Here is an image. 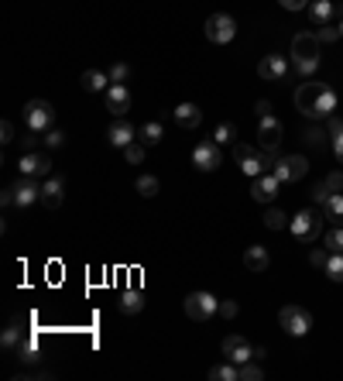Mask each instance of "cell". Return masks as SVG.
Segmentation results:
<instances>
[{
  "label": "cell",
  "instance_id": "obj_9",
  "mask_svg": "<svg viewBox=\"0 0 343 381\" xmlns=\"http://www.w3.org/2000/svg\"><path fill=\"white\" fill-rule=\"evenodd\" d=\"M233 35H237V21L230 14H209L206 18V38L213 45H227V42H233Z\"/></svg>",
  "mask_w": 343,
  "mask_h": 381
},
{
  "label": "cell",
  "instance_id": "obj_40",
  "mask_svg": "<svg viewBox=\"0 0 343 381\" xmlns=\"http://www.w3.org/2000/svg\"><path fill=\"white\" fill-rule=\"evenodd\" d=\"M45 145H49V148H62V145H66V134H62L59 127H52V131H45Z\"/></svg>",
  "mask_w": 343,
  "mask_h": 381
},
{
  "label": "cell",
  "instance_id": "obj_48",
  "mask_svg": "<svg viewBox=\"0 0 343 381\" xmlns=\"http://www.w3.org/2000/svg\"><path fill=\"white\" fill-rule=\"evenodd\" d=\"M329 196H333V193H326L322 186H316V189H312V203H316V206H322V203H326Z\"/></svg>",
  "mask_w": 343,
  "mask_h": 381
},
{
  "label": "cell",
  "instance_id": "obj_24",
  "mask_svg": "<svg viewBox=\"0 0 343 381\" xmlns=\"http://www.w3.org/2000/svg\"><path fill=\"white\" fill-rule=\"evenodd\" d=\"M322 217H326L333 227H343V196H340V193H333V196L322 203Z\"/></svg>",
  "mask_w": 343,
  "mask_h": 381
},
{
  "label": "cell",
  "instance_id": "obj_18",
  "mask_svg": "<svg viewBox=\"0 0 343 381\" xmlns=\"http://www.w3.org/2000/svg\"><path fill=\"white\" fill-rule=\"evenodd\" d=\"M62 193H66V179H62V175H49V179L42 182V203H45L49 210H59V206H62Z\"/></svg>",
  "mask_w": 343,
  "mask_h": 381
},
{
  "label": "cell",
  "instance_id": "obj_30",
  "mask_svg": "<svg viewBox=\"0 0 343 381\" xmlns=\"http://www.w3.org/2000/svg\"><path fill=\"white\" fill-rule=\"evenodd\" d=\"M14 354H18L25 364H35V360H38V343H35L31 336H25V340L18 343V350H14Z\"/></svg>",
  "mask_w": 343,
  "mask_h": 381
},
{
  "label": "cell",
  "instance_id": "obj_31",
  "mask_svg": "<svg viewBox=\"0 0 343 381\" xmlns=\"http://www.w3.org/2000/svg\"><path fill=\"white\" fill-rule=\"evenodd\" d=\"M233 138H237V127H233L230 121L216 124V131H213V141H216V145H233Z\"/></svg>",
  "mask_w": 343,
  "mask_h": 381
},
{
  "label": "cell",
  "instance_id": "obj_22",
  "mask_svg": "<svg viewBox=\"0 0 343 381\" xmlns=\"http://www.w3.org/2000/svg\"><path fill=\"white\" fill-rule=\"evenodd\" d=\"M117 306H120V312H124V316H138V312L144 309V295H141L138 288H124V292H120V299H117Z\"/></svg>",
  "mask_w": 343,
  "mask_h": 381
},
{
  "label": "cell",
  "instance_id": "obj_11",
  "mask_svg": "<svg viewBox=\"0 0 343 381\" xmlns=\"http://www.w3.org/2000/svg\"><path fill=\"white\" fill-rule=\"evenodd\" d=\"M220 347H223V357H227V360H233L237 367H240L244 360H254V347H251V343H247L240 333L223 336V343H220Z\"/></svg>",
  "mask_w": 343,
  "mask_h": 381
},
{
  "label": "cell",
  "instance_id": "obj_15",
  "mask_svg": "<svg viewBox=\"0 0 343 381\" xmlns=\"http://www.w3.org/2000/svg\"><path fill=\"white\" fill-rule=\"evenodd\" d=\"M103 97H107V110H110L114 117H124V114L131 110V90H127L124 83H110V90H107Z\"/></svg>",
  "mask_w": 343,
  "mask_h": 381
},
{
  "label": "cell",
  "instance_id": "obj_20",
  "mask_svg": "<svg viewBox=\"0 0 343 381\" xmlns=\"http://www.w3.org/2000/svg\"><path fill=\"white\" fill-rule=\"evenodd\" d=\"M134 138H138V131H134L127 121H120V117H117V121L110 124V131H107V141H110L114 148H127V145H134Z\"/></svg>",
  "mask_w": 343,
  "mask_h": 381
},
{
  "label": "cell",
  "instance_id": "obj_43",
  "mask_svg": "<svg viewBox=\"0 0 343 381\" xmlns=\"http://www.w3.org/2000/svg\"><path fill=\"white\" fill-rule=\"evenodd\" d=\"M326 134H329V138H336V134H343V117H336V114H329V117H326Z\"/></svg>",
  "mask_w": 343,
  "mask_h": 381
},
{
  "label": "cell",
  "instance_id": "obj_38",
  "mask_svg": "<svg viewBox=\"0 0 343 381\" xmlns=\"http://www.w3.org/2000/svg\"><path fill=\"white\" fill-rule=\"evenodd\" d=\"M319 186H322L326 193H343V172H329Z\"/></svg>",
  "mask_w": 343,
  "mask_h": 381
},
{
  "label": "cell",
  "instance_id": "obj_3",
  "mask_svg": "<svg viewBox=\"0 0 343 381\" xmlns=\"http://www.w3.org/2000/svg\"><path fill=\"white\" fill-rule=\"evenodd\" d=\"M233 158L240 162V169H244V175H261V172H268V165H275V158L268 155V151H254L251 145H240V141H233Z\"/></svg>",
  "mask_w": 343,
  "mask_h": 381
},
{
  "label": "cell",
  "instance_id": "obj_50",
  "mask_svg": "<svg viewBox=\"0 0 343 381\" xmlns=\"http://www.w3.org/2000/svg\"><path fill=\"white\" fill-rule=\"evenodd\" d=\"M333 151H336V162L343 165V134H336V138H333Z\"/></svg>",
  "mask_w": 343,
  "mask_h": 381
},
{
  "label": "cell",
  "instance_id": "obj_7",
  "mask_svg": "<svg viewBox=\"0 0 343 381\" xmlns=\"http://www.w3.org/2000/svg\"><path fill=\"white\" fill-rule=\"evenodd\" d=\"M52 121H55V110H52V103L49 100H28V107H25V124L31 127V131H52Z\"/></svg>",
  "mask_w": 343,
  "mask_h": 381
},
{
  "label": "cell",
  "instance_id": "obj_44",
  "mask_svg": "<svg viewBox=\"0 0 343 381\" xmlns=\"http://www.w3.org/2000/svg\"><path fill=\"white\" fill-rule=\"evenodd\" d=\"M216 316L233 319V316H237V302H233V299H223V302H220V309H216Z\"/></svg>",
  "mask_w": 343,
  "mask_h": 381
},
{
  "label": "cell",
  "instance_id": "obj_47",
  "mask_svg": "<svg viewBox=\"0 0 343 381\" xmlns=\"http://www.w3.org/2000/svg\"><path fill=\"white\" fill-rule=\"evenodd\" d=\"M254 114H257V121H261V117H271V103H268V100H257V103H254Z\"/></svg>",
  "mask_w": 343,
  "mask_h": 381
},
{
  "label": "cell",
  "instance_id": "obj_19",
  "mask_svg": "<svg viewBox=\"0 0 343 381\" xmlns=\"http://www.w3.org/2000/svg\"><path fill=\"white\" fill-rule=\"evenodd\" d=\"M172 117H175V124H179L182 131H192V127L203 124V110H199L196 103H179V107L172 110Z\"/></svg>",
  "mask_w": 343,
  "mask_h": 381
},
{
  "label": "cell",
  "instance_id": "obj_35",
  "mask_svg": "<svg viewBox=\"0 0 343 381\" xmlns=\"http://www.w3.org/2000/svg\"><path fill=\"white\" fill-rule=\"evenodd\" d=\"M322 247L326 251H343V227H329L326 237H322Z\"/></svg>",
  "mask_w": 343,
  "mask_h": 381
},
{
  "label": "cell",
  "instance_id": "obj_2",
  "mask_svg": "<svg viewBox=\"0 0 343 381\" xmlns=\"http://www.w3.org/2000/svg\"><path fill=\"white\" fill-rule=\"evenodd\" d=\"M319 35L316 32H298L295 38H292V66H295V73L298 76H312L316 69H319Z\"/></svg>",
  "mask_w": 343,
  "mask_h": 381
},
{
  "label": "cell",
  "instance_id": "obj_1",
  "mask_svg": "<svg viewBox=\"0 0 343 381\" xmlns=\"http://www.w3.org/2000/svg\"><path fill=\"white\" fill-rule=\"evenodd\" d=\"M295 107H298L305 117H329V114L336 110V93H333L326 83L309 79V83H302V86L295 90Z\"/></svg>",
  "mask_w": 343,
  "mask_h": 381
},
{
  "label": "cell",
  "instance_id": "obj_46",
  "mask_svg": "<svg viewBox=\"0 0 343 381\" xmlns=\"http://www.w3.org/2000/svg\"><path fill=\"white\" fill-rule=\"evenodd\" d=\"M0 134H4L0 141H4V145H11V141H14V124H11V121H4V124H0Z\"/></svg>",
  "mask_w": 343,
  "mask_h": 381
},
{
  "label": "cell",
  "instance_id": "obj_36",
  "mask_svg": "<svg viewBox=\"0 0 343 381\" xmlns=\"http://www.w3.org/2000/svg\"><path fill=\"white\" fill-rule=\"evenodd\" d=\"M316 35H319V42H322V45H333L336 38H343V32H340V25H336V28H333V25H322V28H319Z\"/></svg>",
  "mask_w": 343,
  "mask_h": 381
},
{
  "label": "cell",
  "instance_id": "obj_33",
  "mask_svg": "<svg viewBox=\"0 0 343 381\" xmlns=\"http://www.w3.org/2000/svg\"><path fill=\"white\" fill-rule=\"evenodd\" d=\"M261 378H264L261 360H244L240 364V381H261Z\"/></svg>",
  "mask_w": 343,
  "mask_h": 381
},
{
  "label": "cell",
  "instance_id": "obj_25",
  "mask_svg": "<svg viewBox=\"0 0 343 381\" xmlns=\"http://www.w3.org/2000/svg\"><path fill=\"white\" fill-rule=\"evenodd\" d=\"M107 83H110V76H103L100 69H86L83 73V90H90V93H107L110 90Z\"/></svg>",
  "mask_w": 343,
  "mask_h": 381
},
{
  "label": "cell",
  "instance_id": "obj_49",
  "mask_svg": "<svg viewBox=\"0 0 343 381\" xmlns=\"http://www.w3.org/2000/svg\"><path fill=\"white\" fill-rule=\"evenodd\" d=\"M305 141H309V145H322V131H319V127H309V131H305Z\"/></svg>",
  "mask_w": 343,
  "mask_h": 381
},
{
  "label": "cell",
  "instance_id": "obj_8",
  "mask_svg": "<svg viewBox=\"0 0 343 381\" xmlns=\"http://www.w3.org/2000/svg\"><path fill=\"white\" fill-rule=\"evenodd\" d=\"M281 134H285V127H281L278 117H261V124H257V148L275 158L278 145H281Z\"/></svg>",
  "mask_w": 343,
  "mask_h": 381
},
{
  "label": "cell",
  "instance_id": "obj_34",
  "mask_svg": "<svg viewBox=\"0 0 343 381\" xmlns=\"http://www.w3.org/2000/svg\"><path fill=\"white\" fill-rule=\"evenodd\" d=\"M25 336H21V330H18V323H11L4 333H0V343H4V350H18V343H21Z\"/></svg>",
  "mask_w": 343,
  "mask_h": 381
},
{
  "label": "cell",
  "instance_id": "obj_27",
  "mask_svg": "<svg viewBox=\"0 0 343 381\" xmlns=\"http://www.w3.org/2000/svg\"><path fill=\"white\" fill-rule=\"evenodd\" d=\"M134 189H138L144 199H151V196H158V193H162V182H158V175H148V172H144V175H138Z\"/></svg>",
  "mask_w": 343,
  "mask_h": 381
},
{
  "label": "cell",
  "instance_id": "obj_6",
  "mask_svg": "<svg viewBox=\"0 0 343 381\" xmlns=\"http://www.w3.org/2000/svg\"><path fill=\"white\" fill-rule=\"evenodd\" d=\"M278 323H281L285 333H292V336H305V333L312 330V312L302 309V306H281Z\"/></svg>",
  "mask_w": 343,
  "mask_h": 381
},
{
  "label": "cell",
  "instance_id": "obj_26",
  "mask_svg": "<svg viewBox=\"0 0 343 381\" xmlns=\"http://www.w3.org/2000/svg\"><path fill=\"white\" fill-rule=\"evenodd\" d=\"M209 378L213 381H240V367L233 360H223V364H213L209 367Z\"/></svg>",
  "mask_w": 343,
  "mask_h": 381
},
{
  "label": "cell",
  "instance_id": "obj_28",
  "mask_svg": "<svg viewBox=\"0 0 343 381\" xmlns=\"http://www.w3.org/2000/svg\"><path fill=\"white\" fill-rule=\"evenodd\" d=\"M141 145H158L162 138H165V131H162V124L158 121H148V124H141Z\"/></svg>",
  "mask_w": 343,
  "mask_h": 381
},
{
  "label": "cell",
  "instance_id": "obj_4",
  "mask_svg": "<svg viewBox=\"0 0 343 381\" xmlns=\"http://www.w3.org/2000/svg\"><path fill=\"white\" fill-rule=\"evenodd\" d=\"M322 220H326V217H319L316 210H298V213L288 220V230H292L298 241L312 244V241L322 234Z\"/></svg>",
  "mask_w": 343,
  "mask_h": 381
},
{
  "label": "cell",
  "instance_id": "obj_37",
  "mask_svg": "<svg viewBox=\"0 0 343 381\" xmlns=\"http://www.w3.org/2000/svg\"><path fill=\"white\" fill-rule=\"evenodd\" d=\"M124 158H127V165H141V162H144V145H138V141L127 145V148H124Z\"/></svg>",
  "mask_w": 343,
  "mask_h": 381
},
{
  "label": "cell",
  "instance_id": "obj_21",
  "mask_svg": "<svg viewBox=\"0 0 343 381\" xmlns=\"http://www.w3.org/2000/svg\"><path fill=\"white\" fill-rule=\"evenodd\" d=\"M268 265H271V254H268V247H261V244H251V247L244 251V268H247V271H268Z\"/></svg>",
  "mask_w": 343,
  "mask_h": 381
},
{
  "label": "cell",
  "instance_id": "obj_12",
  "mask_svg": "<svg viewBox=\"0 0 343 381\" xmlns=\"http://www.w3.org/2000/svg\"><path fill=\"white\" fill-rule=\"evenodd\" d=\"M278 186H281V179H278L275 172H261V175L251 179V196H254L257 203H271V199L278 196Z\"/></svg>",
  "mask_w": 343,
  "mask_h": 381
},
{
  "label": "cell",
  "instance_id": "obj_5",
  "mask_svg": "<svg viewBox=\"0 0 343 381\" xmlns=\"http://www.w3.org/2000/svg\"><path fill=\"white\" fill-rule=\"evenodd\" d=\"M182 309H186V316H189V319L203 323V319H213V316H216L220 299H213L209 292H189V295H186V302H182Z\"/></svg>",
  "mask_w": 343,
  "mask_h": 381
},
{
  "label": "cell",
  "instance_id": "obj_39",
  "mask_svg": "<svg viewBox=\"0 0 343 381\" xmlns=\"http://www.w3.org/2000/svg\"><path fill=\"white\" fill-rule=\"evenodd\" d=\"M107 76H110V83H124V79L131 76V66H127V62H114Z\"/></svg>",
  "mask_w": 343,
  "mask_h": 381
},
{
  "label": "cell",
  "instance_id": "obj_17",
  "mask_svg": "<svg viewBox=\"0 0 343 381\" xmlns=\"http://www.w3.org/2000/svg\"><path fill=\"white\" fill-rule=\"evenodd\" d=\"M42 199V186L31 179V175H21V182L14 186V203L25 210V206H31V203H38Z\"/></svg>",
  "mask_w": 343,
  "mask_h": 381
},
{
  "label": "cell",
  "instance_id": "obj_42",
  "mask_svg": "<svg viewBox=\"0 0 343 381\" xmlns=\"http://www.w3.org/2000/svg\"><path fill=\"white\" fill-rule=\"evenodd\" d=\"M326 261H329V251H322V247H312V251H309V265L326 268Z\"/></svg>",
  "mask_w": 343,
  "mask_h": 381
},
{
  "label": "cell",
  "instance_id": "obj_16",
  "mask_svg": "<svg viewBox=\"0 0 343 381\" xmlns=\"http://www.w3.org/2000/svg\"><path fill=\"white\" fill-rule=\"evenodd\" d=\"M257 76L261 79H285L288 76V59L285 56H264L261 62H257Z\"/></svg>",
  "mask_w": 343,
  "mask_h": 381
},
{
  "label": "cell",
  "instance_id": "obj_13",
  "mask_svg": "<svg viewBox=\"0 0 343 381\" xmlns=\"http://www.w3.org/2000/svg\"><path fill=\"white\" fill-rule=\"evenodd\" d=\"M192 165H196L199 172L220 169V148H216V141H199V145L192 148Z\"/></svg>",
  "mask_w": 343,
  "mask_h": 381
},
{
  "label": "cell",
  "instance_id": "obj_23",
  "mask_svg": "<svg viewBox=\"0 0 343 381\" xmlns=\"http://www.w3.org/2000/svg\"><path fill=\"white\" fill-rule=\"evenodd\" d=\"M305 11H309V21L322 28V25H329V18H333V11H336V8H333V0H312V4H309Z\"/></svg>",
  "mask_w": 343,
  "mask_h": 381
},
{
  "label": "cell",
  "instance_id": "obj_41",
  "mask_svg": "<svg viewBox=\"0 0 343 381\" xmlns=\"http://www.w3.org/2000/svg\"><path fill=\"white\" fill-rule=\"evenodd\" d=\"M38 141H45V138H42V131H31V127H28V134L21 138L25 151H35V148H38Z\"/></svg>",
  "mask_w": 343,
  "mask_h": 381
},
{
  "label": "cell",
  "instance_id": "obj_52",
  "mask_svg": "<svg viewBox=\"0 0 343 381\" xmlns=\"http://www.w3.org/2000/svg\"><path fill=\"white\" fill-rule=\"evenodd\" d=\"M340 32H343V21H340Z\"/></svg>",
  "mask_w": 343,
  "mask_h": 381
},
{
  "label": "cell",
  "instance_id": "obj_29",
  "mask_svg": "<svg viewBox=\"0 0 343 381\" xmlns=\"http://www.w3.org/2000/svg\"><path fill=\"white\" fill-rule=\"evenodd\" d=\"M333 282H343V251H329V261H326V268H322Z\"/></svg>",
  "mask_w": 343,
  "mask_h": 381
},
{
  "label": "cell",
  "instance_id": "obj_10",
  "mask_svg": "<svg viewBox=\"0 0 343 381\" xmlns=\"http://www.w3.org/2000/svg\"><path fill=\"white\" fill-rule=\"evenodd\" d=\"M271 172H275L281 182H298V179H305L309 162H305L302 155H288V158H278V162L271 165Z\"/></svg>",
  "mask_w": 343,
  "mask_h": 381
},
{
  "label": "cell",
  "instance_id": "obj_45",
  "mask_svg": "<svg viewBox=\"0 0 343 381\" xmlns=\"http://www.w3.org/2000/svg\"><path fill=\"white\" fill-rule=\"evenodd\" d=\"M278 4L285 8V11H302V8H309L312 0H278Z\"/></svg>",
  "mask_w": 343,
  "mask_h": 381
},
{
  "label": "cell",
  "instance_id": "obj_51",
  "mask_svg": "<svg viewBox=\"0 0 343 381\" xmlns=\"http://www.w3.org/2000/svg\"><path fill=\"white\" fill-rule=\"evenodd\" d=\"M0 203H4V206H11V203H14V189H4V196H0Z\"/></svg>",
  "mask_w": 343,
  "mask_h": 381
},
{
  "label": "cell",
  "instance_id": "obj_14",
  "mask_svg": "<svg viewBox=\"0 0 343 381\" xmlns=\"http://www.w3.org/2000/svg\"><path fill=\"white\" fill-rule=\"evenodd\" d=\"M18 169H21V175H31V179H49V175H52V162H49V155H38V151L21 155Z\"/></svg>",
  "mask_w": 343,
  "mask_h": 381
},
{
  "label": "cell",
  "instance_id": "obj_32",
  "mask_svg": "<svg viewBox=\"0 0 343 381\" xmlns=\"http://www.w3.org/2000/svg\"><path fill=\"white\" fill-rule=\"evenodd\" d=\"M264 227H268V230H285V227H288V217H285L281 210L268 206V213H264Z\"/></svg>",
  "mask_w": 343,
  "mask_h": 381
}]
</instances>
